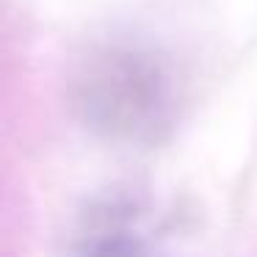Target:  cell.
<instances>
[]
</instances>
